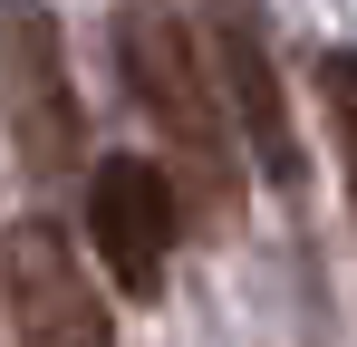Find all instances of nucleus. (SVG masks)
Returning <instances> with one entry per match:
<instances>
[{
	"label": "nucleus",
	"mask_w": 357,
	"mask_h": 347,
	"mask_svg": "<svg viewBox=\"0 0 357 347\" xmlns=\"http://www.w3.org/2000/svg\"><path fill=\"white\" fill-rule=\"evenodd\" d=\"M116 68H126V97L155 135V164L183 203V231H232L241 222V135L232 107L213 87V58L193 39L174 0H116Z\"/></svg>",
	"instance_id": "1"
},
{
	"label": "nucleus",
	"mask_w": 357,
	"mask_h": 347,
	"mask_svg": "<svg viewBox=\"0 0 357 347\" xmlns=\"http://www.w3.org/2000/svg\"><path fill=\"white\" fill-rule=\"evenodd\" d=\"M0 125L39 183H68L87 164V107L68 77V39L49 0H0Z\"/></svg>",
	"instance_id": "2"
},
{
	"label": "nucleus",
	"mask_w": 357,
	"mask_h": 347,
	"mask_svg": "<svg viewBox=\"0 0 357 347\" xmlns=\"http://www.w3.org/2000/svg\"><path fill=\"white\" fill-rule=\"evenodd\" d=\"M0 309H10V338L20 347H116V318L87 280L77 241L49 213H20L0 241Z\"/></svg>",
	"instance_id": "3"
},
{
	"label": "nucleus",
	"mask_w": 357,
	"mask_h": 347,
	"mask_svg": "<svg viewBox=\"0 0 357 347\" xmlns=\"http://www.w3.org/2000/svg\"><path fill=\"white\" fill-rule=\"evenodd\" d=\"M87 241H97V261H107V280L126 299H165L174 280V241H183V203L165 164L155 155H97L87 164Z\"/></svg>",
	"instance_id": "4"
},
{
	"label": "nucleus",
	"mask_w": 357,
	"mask_h": 347,
	"mask_svg": "<svg viewBox=\"0 0 357 347\" xmlns=\"http://www.w3.org/2000/svg\"><path fill=\"white\" fill-rule=\"evenodd\" d=\"M203 58H213V87L232 107V135L251 145V164L280 193H299V125H290V87L271 68V39H261V10L251 0H203Z\"/></svg>",
	"instance_id": "5"
},
{
	"label": "nucleus",
	"mask_w": 357,
	"mask_h": 347,
	"mask_svg": "<svg viewBox=\"0 0 357 347\" xmlns=\"http://www.w3.org/2000/svg\"><path fill=\"white\" fill-rule=\"evenodd\" d=\"M309 77H319V116L338 135V164H348V193H357V49H328Z\"/></svg>",
	"instance_id": "6"
}]
</instances>
